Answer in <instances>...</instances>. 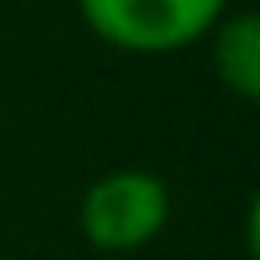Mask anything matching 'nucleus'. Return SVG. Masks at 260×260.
I'll return each mask as SVG.
<instances>
[{"instance_id": "obj_2", "label": "nucleus", "mask_w": 260, "mask_h": 260, "mask_svg": "<svg viewBox=\"0 0 260 260\" xmlns=\"http://www.w3.org/2000/svg\"><path fill=\"white\" fill-rule=\"evenodd\" d=\"M169 219V192L146 169H119L87 187L78 224L101 251H137Z\"/></svg>"}, {"instance_id": "obj_3", "label": "nucleus", "mask_w": 260, "mask_h": 260, "mask_svg": "<svg viewBox=\"0 0 260 260\" xmlns=\"http://www.w3.org/2000/svg\"><path fill=\"white\" fill-rule=\"evenodd\" d=\"M215 69L233 96H242V101L260 96V18L256 14H238L215 32Z\"/></svg>"}, {"instance_id": "obj_1", "label": "nucleus", "mask_w": 260, "mask_h": 260, "mask_svg": "<svg viewBox=\"0 0 260 260\" xmlns=\"http://www.w3.org/2000/svg\"><path fill=\"white\" fill-rule=\"evenodd\" d=\"M78 9L101 41L137 55H160L206 37L219 23L224 0H78Z\"/></svg>"}]
</instances>
